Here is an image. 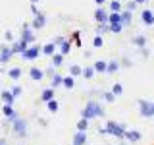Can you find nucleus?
<instances>
[{
	"mask_svg": "<svg viewBox=\"0 0 154 145\" xmlns=\"http://www.w3.org/2000/svg\"><path fill=\"white\" fill-rule=\"evenodd\" d=\"M83 118L85 120H91V118H94V116H102L104 114V110H102V106H100L98 103H94V101H91V103H87V106L83 108Z\"/></svg>",
	"mask_w": 154,
	"mask_h": 145,
	"instance_id": "nucleus-1",
	"label": "nucleus"
},
{
	"mask_svg": "<svg viewBox=\"0 0 154 145\" xmlns=\"http://www.w3.org/2000/svg\"><path fill=\"white\" fill-rule=\"evenodd\" d=\"M106 134L116 135V137H123L125 130H123V126H119V124H116V122H108V126H106Z\"/></svg>",
	"mask_w": 154,
	"mask_h": 145,
	"instance_id": "nucleus-2",
	"label": "nucleus"
},
{
	"mask_svg": "<svg viewBox=\"0 0 154 145\" xmlns=\"http://www.w3.org/2000/svg\"><path fill=\"white\" fill-rule=\"evenodd\" d=\"M139 106H141V114L144 116V118H152V116H154V103L139 101Z\"/></svg>",
	"mask_w": 154,
	"mask_h": 145,
	"instance_id": "nucleus-3",
	"label": "nucleus"
},
{
	"mask_svg": "<svg viewBox=\"0 0 154 145\" xmlns=\"http://www.w3.org/2000/svg\"><path fill=\"white\" fill-rule=\"evenodd\" d=\"M14 132H16L19 137L27 135V124H25V120H19V118L14 120Z\"/></svg>",
	"mask_w": 154,
	"mask_h": 145,
	"instance_id": "nucleus-4",
	"label": "nucleus"
},
{
	"mask_svg": "<svg viewBox=\"0 0 154 145\" xmlns=\"http://www.w3.org/2000/svg\"><path fill=\"white\" fill-rule=\"evenodd\" d=\"M38 54H41V48H38V47H27L25 50L21 52V56L25 58V60H35Z\"/></svg>",
	"mask_w": 154,
	"mask_h": 145,
	"instance_id": "nucleus-5",
	"label": "nucleus"
},
{
	"mask_svg": "<svg viewBox=\"0 0 154 145\" xmlns=\"http://www.w3.org/2000/svg\"><path fill=\"white\" fill-rule=\"evenodd\" d=\"M21 41H25L27 45L35 41V35H33V31L29 29V25H23V31H21Z\"/></svg>",
	"mask_w": 154,
	"mask_h": 145,
	"instance_id": "nucleus-6",
	"label": "nucleus"
},
{
	"mask_svg": "<svg viewBox=\"0 0 154 145\" xmlns=\"http://www.w3.org/2000/svg\"><path fill=\"white\" fill-rule=\"evenodd\" d=\"M108 23H110V25H123V23H122V12L108 14Z\"/></svg>",
	"mask_w": 154,
	"mask_h": 145,
	"instance_id": "nucleus-7",
	"label": "nucleus"
},
{
	"mask_svg": "<svg viewBox=\"0 0 154 145\" xmlns=\"http://www.w3.org/2000/svg\"><path fill=\"white\" fill-rule=\"evenodd\" d=\"M141 18H143L144 25H154V12L152 10H143Z\"/></svg>",
	"mask_w": 154,
	"mask_h": 145,
	"instance_id": "nucleus-8",
	"label": "nucleus"
},
{
	"mask_svg": "<svg viewBox=\"0 0 154 145\" xmlns=\"http://www.w3.org/2000/svg\"><path fill=\"white\" fill-rule=\"evenodd\" d=\"M94 19L98 23H108V12H106V10H102V8H98L94 12Z\"/></svg>",
	"mask_w": 154,
	"mask_h": 145,
	"instance_id": "nucleus-9",
	"label": "nucleus"
},
{
	"mask_svg": "<svg viewBox=\"0 0 154 145\" xmlns=\"http://www.w3.org/2000/svg\"><path fill=\"white\" fill-rule=\"evenodd\" d=\"M133 12H129V10H122V23H123V27L125 25H131V21H133V16H131Z\"/></svg>",
	"mask_w": 154,
	"mask_h": 145,
	"instance_id": "nucleus-10",
	"label": "nucleus"
},
{
	"mask_svg": "<svg viewBox=\"0 0 154 145\" xmlns=\"http://www.w3.org/2000/svg\"><path fill=\"white\" fill-rule=\"evenodd\" d=\"M45 23H46V18L42 16V14H37L35 21H33V27H35V29H42V27H45Z\"/></svg>",
	"mask_w": 154,
	"mask_h": 145,
	"instance_id": "nucleus-11",
	"label": "nucleus"
},
{
	"mask_svg": "<svg viewBox=\"0 0 154 145\" xmlns=\"http://www.w3.org/2000/svg\"><path fill=\"white\" fill-rule=\"evenodd\" d=\"M12 54H14V50H12V48L4 47L2 50H0V62H8L10 58H12Z\"/></svg>",
	"mask_w": 154,
	"mask_h": 145,
	"instance_id": "nucleus-12",
	"label": "nucleus"
},
{
	"mask_svg": "<svg viewBox=\"0 0 154 145\" xmlns=\"http://www.w3.org/2000/svg\"><path fill=\"white\" fill-rule=\"evenodd\" d=\"M87 143V134L85 132H77L75 137H73V145H83Z\"/></svg>",
	"mask_w": 154,
	"mask_h": 145,
	"instance_id": "nucleus-13",
	"label": "nucleus"
},
{
	"mask_svg": "<svg viewBox=\"0 0 154 145\" xmlns=\"http://www.w3.org/2000/svg\"><path fill=\"white\" fill-rule=\"evenodd\" d=\"M29 76H31V79L38 81V79H42V77H45V72H42V70H38V68H33V70L29 72Z\"/></svg>",
	"mask_w": 154,
	"mask_h": 145,
	"instance_id": "nucleus-14",
	"label": "nucleus"
},
{
	"mask_svg": "<svg viewBox=\"0 0 154 145\" xmlns=\"http://www.w3.org/2000/svg\"><path fill=\"white\" fill-rule=\"evenodd\" d=\"M58 45H60V52H62V54H67V52H69V48H71L69 41H66L64 37H62V41L58 43Z\"/></svg>",
	"mask_w": 154,
	"mask_h": 145,
	"instance_id": "nucleus-15",
	"label": "nucleus"
},
{
	"mask_svg": "<svg viewBox=\"0 0 154 145\" xmlns=\"http://www.w3.org/2000/svg\"><path fill=\"white\" fill-rule=\"evenodd\" d=\"M4 114H6L8 118L12 120V122L17 118V116H16V112H14V108H12V105H4Z\"/></svg>",
	"mask_w": 154,
	"mask_h": 145,
	"instance_id": "nucleus-16",
	"label": "nucleus"
},
{
	"mask_svg": "<svg viewBox=\"0 0 154 145\" xmlns=\"http://www.w3.org/2000/svg\"><path fill=\"white\" fill-rule=\"evenodd\" d=\"M25 48H27V43H25V41H19V43H14L12 50H14V52H23Z\"/></svg>",
	"mask_w": 154,
	"mask_h": 145,
	"instance_id": "nucleus-17",
	"label": "nucleus"
},
{
	"mask_svg": "<svg viewBox=\"0 0 154 145\" xmlns=\"http://www.w3.org/2000/svg\"><path fill=\"white\" fill-rule=\"evenodd\" d=\"M14 99H16V97L10 93V91H2V101H4L6 105H12V103H14Z\"/></svg>",
	"mask_w": 154,
	"mask_h": 145,
	"instance_id": "nucleus-18",
	"label": "nucleus"
},
{
	"mask_svg": "<svg viewBox=\"0 0 154 145\" xmlns=\"http://www.w3.org/2000/svg\"><path fill=\"white\" fill-rule=\"evenodd\" d=\"M62 62H64V54H62V52H60V54H52V66H62Z\"/></svg>",
	"mask_w": 154,
	"mask_h": 145,
	"instance_id": "nucleus-19",
	"label": "nucleus"
},
{
	"mask_svg": "<svg viewBox=\"0 0 154 145\" xmlns=\"http://www.w3.org/2000/svg\"><path fill=\"white\" fill-rule=\"evenodd\" d=\"M106 66H108V64H106V62L104 60H98V62H94V72H100V74H102V72H106Z\"/></svg>",
	"mask_w": 154,
	"mask_h": 145,
	"instance_id": "nucleus-20",
	"label": "nucleus"
},
{
	"mask_svg": "<svg viewBox=\"0 0 154 145\" xmlns=\"http://www.w3.org/2000/svg\"><path fill=\"white\" fill-rule=\"evenodd\" d=\"M119 68V64L116 60H112V62H108V66H106V74H114L116 70Z\"/></svg>",
	"mask_w": 154,
	"mask_h": 145,
	"instance_id": "nucleus-21",
	"label": "nucleus"
},
{
	"mask_svg": "<svg viewBox=\"0 0 154 145\" xmlns=\"http://www.w3.org/2000/svg\"><path fill=\"white\" fill-rule=\"evenodd\" d=\"M54 43H48V45H45V47H42V52H45V54H48V56H52V54H54Z\"/></svg>",
	"mask_w": 154,
	"mask_h": 145,
	"instance_id": "nucleus-22",
	"label": "nucleus"
},
{
	"mask_svg": "<svg viewBox=\"0 0 154 145\" xmlns=\"http://www.w3.org/2000/svg\"><path fill=\"white\" fill-rule=\"evenodd\" d=\"M144 43H146V39H144L143 35H137V37L133 39V45L135 47H144Z\"/></svg>",
	"mask_w": 154,
	"mask_h": 145,
	"instance_id": "nucleus-23",
	"label": "nucleus"
},
{
	"mask_svg": "<svg viewBox=\"0 0 154 145\" xmlns=\"http://www.w3.org/2000/svg\"><path fill=\"white\" fill-rule=\"evenodd\" d=\"M125 135H127L129 141H139V139H141V134H139V132H127Z\"/></svg>",
	"mask_w": 154,
	"mask_h": 145,
	"instance_id": "nucleus-24",
	"label": "nucleus"
},
{
	"mask_svg": "<svg viewBox=\"0 0 154 145\" xmlns=\"http://www.w3.org/2000/svg\"><path fill=\"white\" fill-rule=\"evenodd\" d=\"M62 81H64V77H62V76H58V74H54V76H52V87H58V85H62Z\"/></svg>",
	"mask_w": 154,
	"mask_h": 145,
	"instance_id": "nucleus-25",
	"label": "nucleus"
},
{
	"mask_svg": "<svg viewBox=\"0 0 154 145\" xmlns=\"http://www.w3.org/2000/svg\"><path fill=\"white\" fill-rule=\"evenodd\" d=\"M110 10H112V12H122V4H119V0H114V2L110 4Z\"/></svg>",
	"mask_w": 154,
	"mask_h": 145,
	"instance_id": "nucleus-26",
	"label": "nucleus"
},
{
	"mask_svg": "<svg viewBox=\"0 0 154 145\" xmlns=\"http://www.w3.org/2000/svg\"><path fill=\"white\" fill-rule=\"evenodd\" d=\"M19 76H21V70H19V68H12V70H10V77H12V79H17Z\"/></svg>",
	"mask_w": 154,
	"mask_h": 145,
	"instance_id": "nucleus-27",
	"label": "nucleus"
},
{
	"mask_svg": "<svg viewBox=\"0 0 154 145\" xmlns=\"http://www.w3.org/2000/svg\"><path fill=\"white\" fill-rule=\"evenodd\" d=\"M87 126H89V120H79V124H77V130H79V132H85L87 130Z\"/></svg>",
	"mask_w": 154,
	"mask_h": 145,
	"instance_id": "nucleus-28",
	"label": "nucleus"
},
{
	"mask_svg": "<svg viewBox=\"0 0 154 145\" xmlns=\"http://www.w3.org/2000/svg\"><path fill=\"white\" fill-rule=\"evenodd\" d=\"M48 110H50V112H56V110H58V103H56V99H50V101H48Z\"/></svg>",
	"mask_w": 154,
	"mask_h": 145,
	"instance_id": "nucleus-29",
	"label": "nucleus"
},
{
	"mask_svg": "<svg viewBox=\"0 0 154 145\" xmlns=\"http://www.w3.org/2000/svg\"><path fill=\"white\" fill-rule=\"evenodd\" d=\"M41 99H42V101H46V103H48V101L52 99V89H46V91H42Z\"/></svg>",
	"mask_w": 154,
	"mask_h": 145,
	"instance_id": "nucleus-30",
	"label": "nucleus"
},
{
	"mask_svg": "<svg viewBox=\"0 0 154 145\" xmlns=\"http://www.w3.org/2000/svg\"><path fill=\"white\" fill-rule=\"evenodd\" d=\"M62 83H64L67 89H71V87H73V76H69V77H64V81H62Z\"/></svg>",
	"mask_w": 154,
	"mask_h": 145,
	"instance_id": "nucleus-31",
	"label": "nucleus"
},
{
	"mask_svg": "<svg viewBox=\"0 0 154 145\" xmlns=\"http://www.w3.org/2000/svg\"><path fill=\"white\" fill-rule=\"evenodd\" d=\"M81 74H83L85 77H93V76H94V68H85Z\"/></svg>",
	"mask_w": 154,
	"mask_h": 145,
	"instance_id": "nucleus-32",
	"label": "nucleus"
},
{
	"mask_svg": "<svg viewBox=\"0 0 154 145\" xmlns=\"http://www.w3.org/2000/svg\"><path fill=\"white\" fill-rule=\"evenodd\" d=\"M112 93H114V95H122V93H123V87L119 85V83H116V85L112 87Z\"/></svg>",
	"mask_w": 154,
	"mask_h": 145,
	"instance_id": "nucleus-33",
	"label": "nucleus"
},
{
	"mask_svg": "<svg viewBox=\"0 0 154 145\" xmlns=\"http://www.w3.org/2000/svg\"><path fill=\"white\" fill-rule=\"evenodd\" d=\"M69 72H71V76H79V74H81V72H83V70H81V68L77 66V64H73V66L69 68Z\"/></svg>",
	"mask_w": 154,
	"mask_h": 145,
	"instance_id": "nucleus-34",
	"label": "nucleus"
},
{
	"mask_svg": "<svg viewBox=\"0 0 154 145\" xmlns=\"http://www.w3.org/2000/svg\"><path fill=\"white\" fill-rule=\"evenodd\" d=\"M106 31H110V25H108V23H100V25H98V33H102V35H104Z\"/></svg>",
	"mask_w": 154,
	"mask_h": 145,
	"instance_id": "nucleus-35",
	"label": "nucleus"
},
{
	"mask_svg": "<svg viewBox=\"0 0 154 145\" xmlns=\"http://www.w3.org/2000/svg\"><path fill=\"white\" fill-rule=\"evenodd\" d=\"M12 95H14V97H19V95H21V87H19V85H14Z\"/></svg>",
	"mask_w": 154,
	"mask_h": 145,
	"instance_id": "nucleus-36",
	"label": "nucleus"
},
{
	"mask_svg": "<svg viewBox=\"0 0 154 145\" xmlns=\"http://www.w3.org/2000/svg\"><path fill=\"white\" fill-rule=\"evenodd\" d=\"M102 43H104V39L100 37V35H96V37H94V47H102Z\"/></svg>",
	"mask_w": 154,
	"mask_h": 145,
	"instance_id": "nucleus-37",
	"label": "nucleus"
},
{
	"mask_svg": "<svg viewBox=\"0 0 154 145\" xmlns=\"http://www.w3.org/2000/svg\"><path fill=\"white\" fill-rule=\"evenodd\" d=\"M122 29H123V25H110V31L112 33H119Z\"/></svg>",
	"mask_w": 154,
	"mask_h": 145,
	"instance_id": "nucleus-38",
	"label": "nucleus"
},
{
	"mask_svg": "<svg viewBox=\"0 0 154 145\" xmlns=\"http://www.w3.org/2000/svg\"><path fill=\"white\" fill-rule=\"evenodd\" d=\"M114 97H116L114 93H104V99L108 101V103H114Z\"/></svg>",
	"mask_w": 154,
	"mask_h": 145,
	"instance_id": "nucleus-39",
	"label": "nucleus"
},
{
	"mask_svg": "<svg viewBox=\"0 0 154 145\" xmlns=\"http://www.w3.org/2000/svg\"><path fill=\"white\" fill-rule=\"evenodd\" d=\"M135 6H137V2L133 0V2H129V4H127V10H129V12H133V10H135Z\"/></svg>",
	"mask_w": 154,
	"mask_h": 145,
	"instance_id": "nucleus-40",
	"label": "nucleus"
},
{
	"mask_svg": "<svg viewBox=\"0 0 154 145\" xmlns=\"http://www.w3.org/2000/svg\"><path fill=\"white\" fill-rule=\"evenodd\" d=\"M31 12L35 14V16H37V14H38V8H37V4H35V2H33V6H31Z\"/></svg>",
	"mask_w": 154,
	"mask_h": 145,
	"instance_id": "nucleus-41",
	"label": "nucleus"
},
{
	"mask_svg": "<svg viewBox=\"0 0 154 145\" xmlns=\"http://www.w3.org/2000/svg\"><path fill=\"white\" fill-rule=\"evenodd\" d=\"M6 39H8V41H10V43H12V41H14V35H12V31H6Z\"/></svg>",
	"mask_w": 154,
	"mask_h": 145,
	"instance_id": "nucleus-42",
	"label": "nucleus"
},
{
	"mask_svg": "<svg viewBox=\"0 0 154 145\" xmlns=\"http://www.w3.org/2000/svg\"><path fill=\"white\" fill-rule=\"evenodd\" d=\"M94 2H96V4H98V6H100V4H104V0H94Z\"/></svg>",
	"mask_w": 154,
	"mask_h": 145,
	"instance_id": "nucleus-43",
	"label": "nucleus"
},
{
	"mask_svg": "<svg viewBox=\"0 0 154 145\" xmlns=\"http://www.w3.org/2000/svg\"><path fill=\"white\" fill-rule=\"evenodd\" d=\"M135 2H137V4H139V2H144V0H135Z\"/></svg>",
	"mask_w": 154,
	"mask_h": 145,
	"instance_id": "nucleus-44",
	"label": "nucleus"
},
{
	"mask_svg": "<svg viewBox=\"0 0 154 145\" xmlns=\"http://www.w3.org/2000/svg\"><path fill=\"white\" fill-rule=\"evenodd\" d=\"M31 2H35V4H37V2H38V0H31Z\"/></svg>",
	"mask_w": 154,
	"mask_h": 145,
	"instance_id": "nucleus-45",
	"label": "nucleus"
},
{
	"mask_svg": "<svg viewBox=\"0 0 154 145\" xmlns=\"http://www.w3.org/2000/svg\"><path fill=\"white\" fill-rule=\"evenodd\" d=\"M0 145H6V143H4V141H0Z\"/></svg>",
	"mask_w": 154,
	"mask_h": 145,
	"instance_id": "nucleus-46",
	"label": "nucleus"
}]
</instances>
